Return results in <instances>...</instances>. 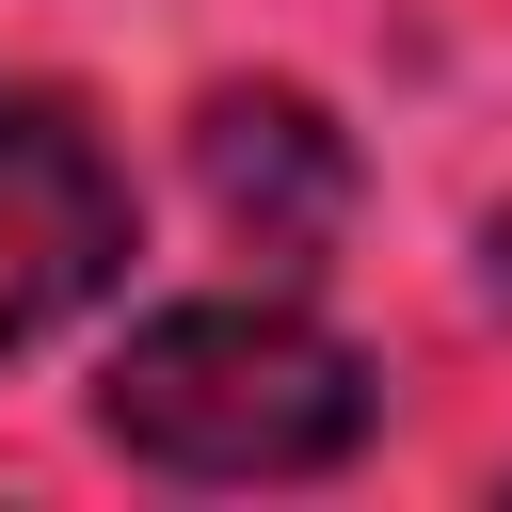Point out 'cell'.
<instances>
[{"label": "cell", "mask_w": 512, "mask_h": 512, "mask_svg": "<svg viewBox=\"0 0 512 512\" xmlns=\"http://www.w3.org/2000/svg\"><path fill=\"white\" fill-rule=\"evenodd\" d=\"M384 416L368 352L320 336L304 304H160L96 368V432L160 480H320Z\"/></svg>", "instance_id": "1"}, {"label": "cell", "mask_w": 512, "mask_h": 512, "mask_svg": "<svg viewBox=\"0 0 512 512\" xmlns=\"http://www.w3.org/2000/svg\"><path fill=\"white\" fill-rule=\"evenodd\" d=\"M192 176H208L224 240H256L272 272H304V256L352 224V144H336L304 96H208V112H192Z\"/></svg>", "instance_id": "3"}, {"label": "cell", "mask_w": 512, "mask_h": 512, "mask_svg": "<svg viewBox=\"0 0 512 512\" xmlns=\"http://www.w3.org/2000/svg\"><path fill=\"white\" fill-rule=\"evenodd\" d=\"M112 272H128V176L96 160V128L64 96L0 80V352L80 320Z\"/></svg>", "instance_id": "2"}]
</instances>
